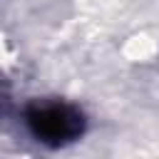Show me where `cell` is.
Instances as JSON below:
<instances>
[{
  "label": "cell",
  "instance_id": "cell-1",
  "mask_svg": "<svg viewBox=\"0 0 159 159\" xmlns=\"http://www.w3.org/2000/svg\"><path fill=\"white\" fill-rule=\"evenodd\" d=\"M27 129L32 137L47 147H65L82 137L84 117L77 107L65 102H37L25 112Z\"/></svg>",
  "mask_w": 159,
  "mask_h": 159
}]
</instances>
